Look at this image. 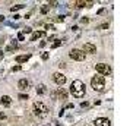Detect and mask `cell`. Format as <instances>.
<instances>
[{
	"mask_svg": "<svg viewBox=\"0 0 130 126\" xmlns=\"http://www.w3.org/2000/svg\"><path fill=\"white\" fill-rule=\"evenodd\" d=\"M70 94L73 97H76V98H82L85 95V84L79 79L73 81L70 85Z\"/></svg>",
	"mask_w": 130,
	"mask_h": 126,
	"instance_id": "1",
	"label": "cell"
},
{
	"mask_svg": "<svg viewBox=\"0 0 130 126\" xmlns=\"http://www.w3.org/2000/svg\"><path fill=\"white\" fill-rule=\"evenodd\" d=\"M91 85H92V88L95 91L102 92L104 88H105V79H104V76H101V75H96V76H94V78L91 79Z\"/></svg>",
	"mask_w": 130,
	"mask_h": 126,
	"instance_id": "2",
	"label": "cell"
},
{
	"mask_svg": "<svg viewBox=\"0 0 130 126\" xmlns=\"http://www.w3.org/2000/svg\"><path fill=\"white\" fill-rule=\"evenodd\" d=\"M47 111H48V108H47V106H45L44 103H41V101L34 103V113H35L38 117L47 116Z\"/></svg>",
	"mask_w": 130,
	"mask_h": 126,
	"instance_id": "3",
	"label": "cell"
},
{
	"mask_svg": "<svg viewBox=\"0 0 130 126\" xmlns=\"http://www.w3.org/2000/svg\"><path fill=\"white\" fill-rule=\"evenodd\" d=\"M95 69H96V72L100 73L101 76H102V75H110V73H111V66L107 65V63H98V65H95Z\"/></svg>",
	"mask_w": 130,
	"mask_h": 126,
	"instance_id": "4",
	"label": "cell"
},
{
	"mask_svg": "<svg viewBox=\"0 0 130 126\" xmlns=\"http://www.w3.org/2000/svg\"><path fill=\"white\" fill-rule=\"evenodd\" d=\"M85 56H86V54L83 53L82 50H79V48H73V50L70 51V57L73 60H77V62L85 60Z\"/></svg>",
	"mask_w": 130,
	"mask_h": 126,
	"instance_id": "5",
	"label": "cell"
},
{
	"mask_svg": "<svg viewBox=\"0 0 130 126\" xmlns=\"http://www.w3.org/2000/svg\"><path fill=\"white\" fill-rule=\"evenodd\" d=\"M53 79H54V82H56L57 85H60V87H61V85L66 82V76L63 75V73H60V72H56V73H54V75H53Z\"/></svg>",
	"mask_w": 130,
	"mask_h": 126,
	"instance_id": "6",
	"label": "cell"
},
{
	"mask_svg": "<svg viewBox=\"0 0 130 126\" xmlns=\"http://www.w3.org/2000/svg\"><path fill=\"white\" fill-rule=\"evenodd\" d=\"M94 126H111V122H110V119H105V117H98V119H95Z\"/></svg>",
	"mask_w": 130,
	"mask_h": 126,
	"instance_id": "7",
	"label": "cell"
},
{
	"mask_svg": "<svg viewBox=\"0 0 130 126\" xmlns=\"http://www.w3.org/2000/svg\"><path fill=\"white\" fill-rule=\"evenodd\" d=\"M83 53H96V47H95L94 44H91V43H86L85 46H83Z\"/></svg>",
	"mask_w": 130,
	"mask_h": 126,
	"instance_id": "8",
	"label": "cell"
},
{
	"mask_svg": "<svg viewBox=\"0 0 130 126\" xmlns=\"http://www.w3.org/2000/svg\"><path fill=\"white\" fill-rule=\"evenodd\" d=\"M18 87H19V90H26L29 87V81L28 79H21L18 82Z\"/></svg>",
	"mask_w": 130,
	"mask_h": 126,
	"instance_id": "9",
	"label": "cell"
},
{
	"mask_svg": "<svg viewBox=\"0 0 130 126\" xmlns=\"http://www.w3.org/2000/svg\"><path fill=\"white\" fill-rule=\"evenodd\" d=\"M2 104L5 106V107H10V104H12V98L9 95H3L2 97Z\"/></svg>",
	"mask_w": 130,
	"mask_h": 126,
	"instance_id": "10",
	"label": "cell"
},
{
	"mask_svg": "<svg viewBox=\"0 0 130 126\" xmlns=\"http://www.w3.org/2000/svg\"><path fill=\"white\" fill-rule=\"evenodd\" d=\"M31 54H22V56H16V62L18 63H24V62H26V60H29Z\"/></svg>",
	"mask_w": 130,
	"mask_h": 126,
	"instance_id": "11",
	"label": "cell"
},
{
	"mask_svg": "<svg viewBox=\"0 0 130 126\" xmlns=\"http://www.w3.org/2000/svg\"><path fill=\"white\" fill-rule=\"evenodd\" d=\"M44 35V31H37V32H34L32 34V38H31V41H35V40H38L40 37Z\"/></svg>",
	"mask_w": 130,
	"mask_h": 126,
	"instance_id": "12",
	"label": "cell"
},
{
	"mask_svg": "<svg viewBox=\"0 0 130 126\" xmlns=\"http://www.w3.org/2000/svg\"><path fill=\"white\" fill-rule=\"evenodd\" d=\"M59 95H60L61 100H66V98H67V92H66L63 88H60V90H59Z\"/></svg>",
	"mask_w": 130,
	"mask_h": 126,
	"instance_id": "13",
	"label": "cell"
},
{
	"mask_svg": "<svg viewBox=\"0 0 130 126\" xmlns=\"http://www.w3.org/2000/svg\"><path fill=\"white\" fill-rule=\"evenodd\" d=\"M37 92H38V94H44V92H45V85L40 84L37 87Z\"/></svg>",
	"mask_w": 130,
	"mask_h": 126,
	"instance_id": "14",
	"label": "cell"
},
{
	"mask_svg": "<svg viewBox=\"0 0 130 126\" xmlns=\"http://www.w3.org/2000/svg\"><path fill=\"white\" fill-rule=\"evenodd\" d=\"M75 5H76L77 7H83V6H86V2H83V0H77V2H75Z\"/></svg>",
	"mask_w": 130,
	"mask_h": 126,
	"instance_id": "15",
	"label": "cell"
},
{
	"mask_svg": "<svg viewBox=\"0 0 130 126\" xmlns=\"http://www.w3.org/2000/svg\"><path fill=\"white\" fill-rule=\"evenodd\" d=\"M48 10H50V5H44V6L41 7V13H47Z\"/></svg>",
	"mask_w": 130,
	"mask_h": 126,
	"instance_id": "16",
	"label": "cell"
},
{
	"mask_svg": "<svg viewBox=\"0 0 130 126\" xmlns=\"http://www.w3.org/2000/svg\"><path fill=\"white\" fill-rule=\"evenodd\" d=\"M107 28H108V24H101L96 26V30H107Z\"/></svg>",
	"mask_w": 130,
	"mask_h": 126,
	"instance_id": "17",
	"label": "cell"
},
{
	"mask_svg": "<svg viewBox=\"0 0 130 126\" xmlns=\"http://www.w3.org/2000/svg\"><path fill=\"white\" fill-rule=\"evenodd\" d=\"M22 7H24V5H18V6H12V7H10V10H12V12H15V10L22 9Z\"/></svg>",
	"mask_w": 130,
	"mask_h": 126,
	"instance_id": "18",
	"label": "cell"
},
{
	"mask_svg": "<svg viewBox=\"0 0 130 126\" xmlns=\"http://www.w3.org/2000/svg\"><path fill=\"white\" fill-rule=\"evenodd\" d=\"M60 44H61V41H60V40H56V43H53V44H51V47H53V48H57Z\"/></svg>",
	"mask_w": 130,
	"mask_h": 126,
	"instance_id": "19",
	"label": "cell"
},
{
	"mask_svg": "<svg viewBox=\"0 0 130 126\" xmlns=\"http://www.w3.org/2000/svg\"><path fill=\"white\" fill-rule=\"evenodd\" d=\"M18 40H21V41H22V40H25L24 32H19V34H18Z\"/></svg>",
	"mask_w": 130,
	"mask_h": 126,
	"instance_id": "20",
	"label": "cell"
},
{
	"mask_svg": "<svg viewBox=\"0 0 130 126\" xmlns=\"http://www.w3.org/2000/svg\"><path fill=\"white\" fill-rule=\"evenodd\" d=\"M64 21V16H57L56 18V22H63Z\"/></svg>",
	"mask_w": 130,
	"mask_h": 126,
	"instance_id": "21",
	"label": "cell"
},
{
	"mask_svg": "<svg viewBox=\"0 0 130 126\" xmlns=\"http://www.w3.org/2000/svg\"><path fill=\"white\" fill-rule=\"evenodd\" d=\"M41 59H42V60H47V59H48V53H42V54H41Z\"/></svg>",
	"mask_w": 130,
	"mask_h": 126,
	"instance_id": "22",
	"label": "cell"
},
{
	"mask_svg": "<svg viewBox=\"0 0 130 126\" xmlns=\"http://www.w3.org/2000/svg\"><path fill=\"white\" fill-rule=\"evenodd\" d=\"M19 98H21V100H28V95H25V94H19Z\"/></svg>",
	"mask_w": 130,
	"mask_h": 126,
	"instance_id": "23",
	"label": "cell"
},
{
	"mask_svg": "<svg viewBox=\"0 0 130 126\" xmlns=\"http://www.w3.org/2000/svg\"><path fill=\"white\" fill-rule=\"evenodd\" d=\"M18 71H21V66H13L12 67V72H18Z\"/></svg>",
	"mask_w": 130,
	"mask_h": 126,
	"instance_id": "24",
	"label": "cell"
},
{
	"mask_svg": "<svg viewBox=\"0 0 130 126\" xmlns=\"http://www.w3.org/2000/svg\"><path fill=\"white\" fill-rule=\"evenodd\" d=\"M31 31H32L31 28H26V30H24V35H25V34H28V32H31Z\"/></svg>",
	"mask_w": 130,
	"mask_h": 126,
	"instance_id": "25",
	"label": "cell"
},
{
	"mask_svg": "<svg viewBox=\"0 0 130 126\" xmlns=\"http://www.w3.org/2000/svg\"><path fill=\"white\" fill-rule=\"evenodd\" d=\"M88 106H89V104H88V103H86V101H85V103H82V104H80V107H88Z\"/></svg>",
	"mask_w": 130,
	"mask_h": 126,
	"instance_id": "26",
	"label": "cell"
},
{
	"mask_svg": "<svg viewBox=\"0 0 130 126\" xmlns=\"http://www.w3.org/2000/svg\"><path fill=\"white\" fill-rule=\"evenodd\" d=\"M82 24H88V18H83L82 19Z\"/></svg>",
	"mask_w": 130,
	"mask_h": 126,
	"instance_id": "27",
	"label": "cell"
},
{
	"mask_svg": "<svg viewBox=\"0 0 130 126\" xmlns=\"http://www.w3.org/2000/svg\"><path fill=\"white\" fill-rule=\"evenodd\" d=\"M2 21H5V16H0V22H2Z\"/></svg>",
	"mask_w": 130,
	"mask_h": 126,
	"instance_id": "28",
	"label": "cell"
}]
</instances>
